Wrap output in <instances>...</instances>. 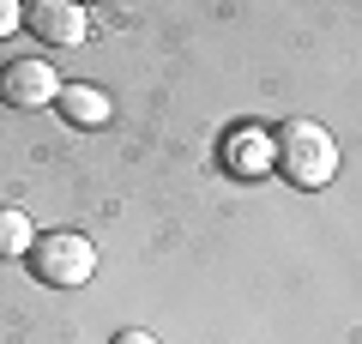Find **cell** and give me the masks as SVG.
<instances>
[{
	"instance_id": "3",
	"label": "cell",
	"mask_w": 362,
	"mask_h": 344,
	"mask_svg": "<svg viewBox=\"0 0 362 344\" xmlns=\"http://www.w3.org/2000/svg\"><path fill=\"white\" fill-rule=\"evenodd\" d=\"M66 79L54 73L49 61H37V55H25V61H13L6 73H0V103H13V109H42V103L61 97Z\"/></svg>"
},
{
	"instance_id": "5",
	"label": "cell",
	"mask_w": 362,
	"mask_h": 344,
	"mask_svg": "<svg viewBox=\"0 0 362 344\" xmlns=\"http://www.w3.org/2000/svg\"><path fill=\"white\" fill-rule=\"evenodd\" d=\"M54 109L73 121V127H103L109 115H115V103H109L103 85H85V79H66L61 97H54Z\"/></svg>"
},
{
	"instance_id": "1",
	"label": "cell",
	"mask_w": 362,
	"mask_h": 344,
	"mask_svg": "<svg viewBox=\"0 0 362 344\" xmlns=\"http://www.w3.org/2000/svg\"><path fill=\"white\" fill-rule=\"evenodd\" d=\"M272 169H278L290 188L314 193V188H326V181L338 176V139L320 121H308V115L278 121V127H272Z\"/></svg>"
},
{
	"instance_id": "4",
	"label": "cell",
	"mask_w": 362,
	"mask_h": 344,
	"mask_svg": "<svg viewBox=\"0 0 362 344\" xmlns=\"http://www.w3.org/2000/svg\"><path fill=\"white\" fill-rule=\"evenodd\" d=\"M25 25L54 49H73V42L90 37V13L73 6V0H37V6H25Z\"/></svg>"
},
{
	"instance_id": "2",
	"label": "cell",
	"mask_w": 362,
	"mask_h": 344,
	"mask_svg": "<svg viewBox=\"0 0 362 344\" xmlns=\"http://www.w3.org/2000/svg\"><path fill=\"white\" fill-rule=\"evenodd\" d=\"M25 260H30V272H37V284H49V290H78V284H90V272H97V242H90L85 229H42Z\"/></svg>"
},
{
	"instance_id": "6",
	"label": "cell",
	"mask_w": 362,
	"mask_h": 344,
	"mask_svg": "<svg viewBox=\"0 0 362 344\" xmlns=\"http://www.w3.org/2000/svg\"><path fill=\"white\" fill-rule=\"evenodd\" d=\"M223 164L242 169V176H259V169H272V133H259V127L235 133V139L223 145Z\"/></svg>"
},
{
	"instance_id": "7",
	"label": "cell",
	"mask_w": 362,
	"mask_h": 344,
	"mask_svg": "<svg viewBox=\"0 0 362 344\" xmlns=\"http://www.w3.org/2000/svg\"><path fill=\"white\" fill-rule=\"evenodd\" d=\"M37 248V224L18 205H0V260H25Z\"/></svg>"
},
{
	"instance_id": "8",
	"label": "cell",
	"mask_w": 362,
	"mask_h": 344,
	"mask_svg": "<svg viewBox=\"0 0 362 344\" xmlns=\"http://www.w3.org/2000/svg\"><path fill=\"white\" fill-rule=\"evenodd\" d=\"M18 25H25V6L18 0H0V37H13Z\"/></svg>"
},
{
	"instance_id": "9",
	"label": "cell",
	"mask_w": 362,
	"mask_h": 344,
	"mask_svg": "<svg viewBox=\"0 0 362 344\" xmlns=\"http://www.w3.org/2000/svg\"><path fill=\"white\" fill-rule=\"evenodd\" d=\"M109 344H157V338H151V332H145V326H121V332H115V338H109Z\"/></svg>"
}]
</instances>
